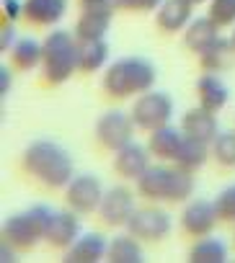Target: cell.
<instances>
[{"mask_svg":"<svg viewBox=\"0 0 235 263\" xmlns=\"http://www.w3.org/2000/svg\"><path fill=\"white\" fill-rule=\"evenodd\" d=\"M21 163H24V171L34 176L39 183H44L47 189H65L75 176L73 155L52 140H34L24 150Z\"/></svg>","mask_w":235,"mask_h":263,"instance_id":"obj_1","label":"cell"},{"mask_svg":"<svg viewBox=\"0 0 235 263\" xmlns=\"http://www.w3.org/2000/svg\"><path fill=\"white\" fill-rule=\"evenodd\" d=\"M158 80V67L148 57H122L106 67L103 72V93L111 98H132L153 90Z\"/></svg>","mask_w":235,"mask_h":263,"instance_id":"obj_2","label":"cell"},{"mask_svg":"<svg viewBox=\"0 0 235 263\" xmlns=\"http://www.w3.org/2000/svg\"><path fill=\"white\" fill-rule=\"evenodd\" d=\"M137 194L148 201H171V204H181L189 201L194 194V173L186 168L173 165H150L137 181Z\"/></svg>","mask_w":235,"mask_h":263,"instance_id":"obj_3","label":"cell"},{"mask_svg":"<svg viewBox=\"0 0 235 263\" xmlns=\"http://www.w3.org/2000/svg\"><path fill=\"white\" fill-rule=\"evenodd\" d=\"M78 39L65 29H55L42 42V72L49 85H62L78 72Z\"/></svg>","mask_w":235,"mask_h":263,"instance_id":"obj_4","label":"cell"},{"mask_svg":"<svg viewBox=\"0 0 235 263\" xmlns=\"http://www.w3.org/2000/svg\"><path fill=\"white\" fill-rule=\"evenodd\" d=\"M55 209L44 206V204H34L24 212H16L11 217H6L3 222V240L16 248V250H31L37 248L49 227V217Z\"/></svg>","mask_w":235,"mask_h":263,"instance_id":"obj_5","label":"cell"},{"mask_svg":"<svg viewBox=\"0 0 235 263\" xmlns=\"http://www.w3.org/2000/svg\"><path fill=\"white\" fill-rule=\"evenodd\" d=\"M130 116H132L135 126L142 129V132L160 129V126L171 124L173 98L168 93H163V90H148V93L135 98V106H132Z\"/></svg>","mask_w":235,"mask_h":263,"instance_id":"obj_6","label":"cell"},{"mask_svg":"<svg viewBox=\"0 0 235 263\" xmlns=\"http://www.w3.org/2000/svg\"><path fill=\"white\" fill-rule=\"evenodd\" d=\"M135 129L137 126H135L130 114H124L119 108H111V111L101 114L96 121V140L101 147L116 153L119 147H124L135 140Z\"/></svg>","mask_w":235,"mask_h":263,"instance_id":"obj_7","label":"cell"},{"mask_svg":"<svg viewBox=\"0 0 235 263\" xmlns=\"http://www.w3.org/2000/svg\"><path fill=\"white\" fill-rule=\"evenodd\" d=\"M62 191H65V204H67L73 212H78V214H93V212H98L101 199H103V194H106L101 178L93 176V173L73 176V181H70Z\"/></svg>","mask_w":235,"mask_h":263,"instance_id":"obj_8","label":"cell"},{"mask_svg":"<svg viewBox=\"0 0 235 263\" xmlns=\"http://www.w3.org/2000/svg\"><path fill=\"white\" fill-rule=\"evenodd\" d=\"M173 222H171V214L158 209V206H148V209H135V214L130 217L127 222V232L135 235L137 240H145V242H158L163 237H168Z\"/></svg>","mask_w":235,"mask_h":263,"instance_id":"obj_9","label":"cell"},{"mask_svg":"<svg viewBox=\"0 0 235 263\" xmlns=\"http://www.w3.org/2000/svg\"><path fill=\"white\" fill-rule=\"evenodd\" d=\"M135 209H137L135 206V194L127 186H111V189H106V194L101 199L98 217L109 227H127Z\"/></svg>","mask_w":235,"mask_h":263,"instance_id":"obj_10","label":"cell"},{"mask_svg":"<svg viewBox=\"0 0 235 263\" xmlns=\"http://www.w3.org/2000/svg\"><path fill=\"white\" fill-rule=\"evenodd\" d=\"M217 219H220V214H217L214 201L191 199V201H186V206L181 212V230L191 237H204V235H212Z\"/></svg>","mask_w":235,"mask_h":263,"instance_id":"obj_11","label":"cell"},{"mask_svg":"<svg viewBox=\"0 0 235 263\" xmlns=\"http://www.w3.org/2000/svg\"><path fill=\"white\" fill-rule=\"evenodd\" d=\"M78 237H80V219H78V212H73L70 206H67V209H55L52 217H49V227H47L44 242H49L52 248L67 250Z\"/></svg>","mask_w":235,"mask_h":263,"instance_id":"obj_12","label":"cell"},{"mask_svg":"<svg viewBox=\"0 0 235 263\" xmlns=\"http://www.w3.org/2000/svg\"><path fill=\"white\" fill-rule=\"evenodd\" d=\"M181 132L186 137L196 140V142H204V145H212L214 137L220 135V124H217V114L204 108V106H194L184 114L181 119Z\"/></svg>","mask_w":235,"mask_h":263,"instance_id":"obj_13","label":"cell"},{"mask_svg":"<svg viewBox=\"0 0 235 263\" xmlns=\"http://www.w3.org/2000/svg\"><path fill=\"white\" fill-rule=\"evenodd\" d=\"M150 168V150L148 145H137L135 140L124 147H119L114 153V171L116 176H122L127 181H137L145 171Z\"/></svg>","mask_w":235,"mask_h":263,"instance_id":"obj_14","label":"cell"},{"mask_svg":"<svg viewBox=\"0 0 235 263\" xmlns=\"http://www.w3.org/2000/svg\"><path fill=\"white\" fill-rule=\"evenodd\" d=\"M109 253V240L101 232H83L67 250H65V263H98Z\"/></svg>","mask_w":235,"mask_h":263,"instance_id":"obj_15","label":"cell"},{"mask_svg":"<svg viewBox=\"0 0 235 263\" xmlns=\"http://www.w3.org/2000/svg\"><path fill=\"white\" fill-rule=\"evenodd\" d=\"M184 137H186V135L181 132V126L176 129V126L166 124V126L150 132L148 150H150L153 158H158V160H163V163H173L176 155H178V150H181V145H184Z\"/></svg>","mask_w":235,"mask_h":263,"instance_id":"obj_16","label":"cell"},{"mask_svg":"<svg viewBox=\"0 0 235 263\" xmlns=\"http://www.w3.org/2000/svg\"><path fill=\"white\" fill-rule=\"evenodd\" d=\"M191 18H194V3L191 0H163L158 13H155V21L166 34L184 31Z\"/></svg>","mask_w":235,"mask_h":263,"instance_id":"obj_17","label":"cell"},{"mask_svg":"<svg viewBox=\"0 0 235 263\" xmlns=\"http://www.w3.org/2000/svg\"><path fill=\"white\" fill-rule=\"evenodd\" d=\"M217 39H220V26H217L209 16L191 18L189 26L184 29V44H186V49L194 52V54H204Z\"/></svg>","mask_w":235,"mask_h":263,"instance_id":"obj_18","label":"cell"},{"mask_svg":"<svg viewBox=\"0 0 235 263\" xmlns=\"http://www.w3.org/2000/svg\"><path fill=\"white\" fill-rule=\"evenodd\" d=\"M67 13V0H24V16L34 26H57Z\"/></svg>","mask_w":235,"mask_h":263,"instance_id":"obj_19","label":"cell"},{"mask_svg":"<svg viewBox=\"0 0 235 263\" xmlns=\"http://www.w3.org/2000/svg\"><path fill=\"white\" fill-rule=\"evenodd\" d=\"M196 98H199V106L209 108V111H222L230 101V90L227 85L214 75V72H204L199 80H196Z\"/></svg>","mask_w":235,"mask_h":263,"instance_id":"obj_20","label":"cell"},{"mask_svg":"<svg viewBox=\"0 0 235 263\" xmlns=\"http://www.w3.org/2000/svg\"><path fill=\"white\" fill-rule=\"evenodd\" d=\"M114 11H83L78 24H75V39L78 42H93V39H106L109 26H111Z\"/></svg>","mask_w":235,"mask_h":263,"instance_id":"obj_21","label":"cell"},{"mask_svg":"<svg viewBox=\"0 0 235 263\" xmlns=\"http://www.w3.org/2000/svg\"><path fill=\"white\" fill-rule=\"evenodd\" d=\"M109 263H142V245L135 235L124 232L116 235L114 240H109V253H106Z\"/></svg>","mask_w":235,"mask_h":263,"instance_id":"obj_22","label":"cell"},{"mask_svg":"<svg viewBox=\"0 0 235 263\" xmlns=\"http://www.w3.org/2000/svg\"><path fill=\"white\" fill-rule=\"evenodd\" d=\"M106 62H109L106 39H93V42L78 44V70L80 72H96V70L106 67Z\"/></svg>","mask_w":235,"mask_h":263,"instance_id":"obj_23","label":"cell"},{"mask_svg":"<svg viewBox=\"0 0 235 263\" xmlns=\"http://www.w3.org/2000/svg\"><path fill=\"white\" fill-rule=\"evenodd\" d=\"M189 260L191 263H225L227 260V245L220 237L204 235L202 240H196L189 250Z\"/></svg>","mask_w":235,"mask_h":263,"instance_id":"obj_24","label":"cell"},{"mask_svg":"<svg viewBox=\"0 0 235 263\" xmlns=\"http://www.w3.org/2000/svg\"><path fill=\"white\" fill-rule=\"evenodd\" d=\"M209 158H212V155H209V145L196 142V140H191V137H184V145H181V150H178V155H176L173 163H176L178 168H186V171L196 173Z\"/></svg>","mask_w":235,"mask_h":263,"instance_id":"obj_25","label":"cell"},{"mask_svg":"<svg viewBox=\"0 0 235 263\" xmlns=\"http://www.w3.org/2000/svg\"><path fill=\"white\" fill-rule=\"evenodd\" d=\"M11 65L19 70H34L42 65V44L37 39H19L11 47Z\"/></svg>","mask_w":235,"mask_h":263,"instance_id":"obj_26","label":"cell"},{"mask_svg":"<svg viewBox=\"0 0 235 263\" xmlns=\"http://www.w3.org/2000/svg\"><path fill=\"white\" fill-rule=\"evenodd\" d=\"M232 49H235V44H232V39L227 42V39H217L204 54H199V62H202V67L207 70V72H220L227 62H230V57H232Z\"/></svg>","mask_w":235,"mask_h":263,"instance_id":"obj_27","label":"cell"},{"mask_svg":"<svg viewBox=\"0 0 235 263\" xmlns=\"http://www.w3.org/2000/svg\"><path fill=\"white\" fill-rule=\"evenodd\" d=\"M209 155L222 168H235V132H220L209 145Z\"/></svg>","mask_w":235,"mask_h":263,"instance_id":"obj_28","label":"cell"},{"mask_svg":"<svg viewBox=\"0 0 235 263\" xmlns=\"http://www.w3.org/2000/svg\"><path fill=\"white\" fill-rule=\"evenodd\" d=\"M207 16L220 26H235V0H207Z\"/></svg>","mask_w":235,"mask_h":263,"instance_id":"obj_29","label":"cell"},{"mask_svg":"<svg viewBox=\"0 0 235 263\" xmlns=\"http://www.w3.org/2000/svg\"><path fill=\"white\" fill-rule=\"evenodd\" d=\"M214 206H217V214H220L222 222H232L235 224V183L217 194Z\"/></svg>","mask_w":235,"mask_h":263,"instance_id":"obj_30","label":"cell"},{"mask_svg":"<svg viewBox=\"0 0 235 263\" xmlns=\"http://www.w3.org/2000/svg\"><path fill=\"white\" fill-rule=\"evenodd\" d=\"M163 0H116V11H130V13H150L158 11Z\"/></svg>","mask_w":235,"mask_h":263,"instance_id":"obj_31","label":"cell"},{"mask_svg":"<svg viewBox=\"0 0 235 263\" xmlns=\"http://www.w3.org/2000/svg\"><path fill=\"white\" fill-rule=\"evenodd\" d=\"M78 6L83 11H114L116 0H78Z\"/></svg>","mask_w":235,"mask_h":263,"instance_id":"obj_32","label":"cell"},{"mask_svg":"<svg viewBox=\"0 0 235 263\" xmlns=\"http://www.w3.org/2000/svg\"><path fill=\"white\" fill-rule=\"evenodd\" d=\"M19 16H24V3H19V0H3V21H16Z\"/></svg>","mask_w":235,"mask_h":263,"instance_id":"obj_33","label":"cell"},{"mask_svg":"<svg viewBox=\"0 0 235 263\" xmlns=\"http://www.w3.org/2000/svg\"><path fill=\"white\" fill-rule=\"evenodd\" d=\"M13 39H16V29H13V21H11V24L6 21V24H3V42H0V49H3V52H8V49H11V47L16 44Z\"/></svg>","mask_w":235,"mask_h":263,"instance_id":"obj_34","label":"cell"},{"mask_svg":"<svg viewBox=\"0 0 235 263\" xmlns=\"http://www.w3.org/2000/svg\"><path fill=\"white\" fill-rule=\"evenodd\" d=\"M0 78H3V88H0V90H3V96H6L8 88H11V70H8V65L0 67Z\"/></svg>","mask_w":235,"mask_h":263,"instance_id":"obj_35","label":"cell"},{"mask_svg":"<svg viewBox=\"0 0 235 263\" xmlns=\"http://www.w3.org/2000/svg\"><path fill=\"white\" fill-rule=\"evenodd\" d=\"M191 3H194V6H202V3H207V0H191Z\"/></svg>","mask_w":235,"mask_h":263,"instance_id":"obj_36","label":"cell"},{"mask_svg":"<svg viewBox=\"0 0 235 263\" xmlns=\"http://www.w3.org/2000/svg\"><path fill=\"white\" fill-rule=\"evenodd\" d=\"M230 39H232V44H235V29H232V36H230Z\"/></svg>","mask_w":235,"mask_h":263,"instance_id":"obj_37","label":"cell"},{"mask_svg":"<svg viewBox=\"0 0 235 263\" xmlns=\"http://www.w3.org/2000/svg\"><path fill=\"white\" fill-rule=\"evenodd\" d=\"M232 245H235V232H232Z\"/></svg>","mask_w":235,"mask_h":263,"instance_id":"obj_38","label":"cell"}]
</instances>
